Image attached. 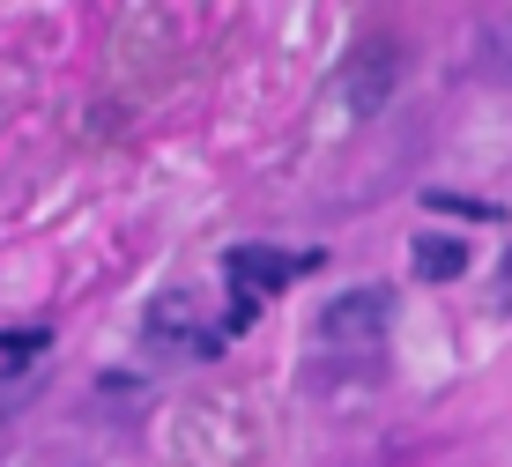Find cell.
<instances>
[{"label": "cell", "instance_id": "obj_1", "mask_svg": "<svg viewBox=\"0 0 512 467\" xmlns=\"http://www.w3.org/2000/svg\"><path fill=\"white\" fill-rule=\"evenodd\" d=\"M231 334L238 327H231V319H208L201 304H193V290H164L149 304V319H141V341H149L156 356H186V364H193V356H216Z\"/></svg>", "mask_w": 512, "mask_h": 467}, {"label": "cell", "instance_id": "obj_2", "mask_svg": "<svg viewBox=\"0 0 512 467\" xmlns=\"http://www.w3.org/2000/svg\"><path fill=\"white\" fill-rule=\"evenodd\" d=\"M394 290L386 282H364V290H342V297H327V312H320V341L327 349H342V356H364V349H379L386 334H394Z\"/></svg>", "mask_w": 512, "mask_h": 467}, {"label": "cell", "instance_id": "obj_3", "mask_svg": "<svg viewBox=\"0 0 512 467\" xmlns=\"http://www.w3.org/2000/svg\"><path fill=\"white\" fill-rule=\"evenodd\" d=\"M327 253H282V245H231V253H223V282H231V290H245V297H275V290H290L297 275H312V267H320Z\"/></svg>", "mask_w": 512, "mask_h": 467}, {"label": "cell", "instance_id": "obj_4", "mask_svg": "<svg viewBox=\"0 0 512 467\" xmlns=\"http://www.w3.org/2000/svg\"><path fill=\"white\" fill-rule=\"evenodd\" d=\"M386 89H394V52H386L379 38L349 60V75H342V97H349V112H379L386 104Z\"/></svg>", "mask_w": 512, "mask_h": 467}, {"label": "cell", "instance_id": "obj_5", "mask_svg": "<svg viewBox=\"0 0 512 467\" xmlns=\"http://www.w3.org/2000/svg\"><path fill=\"white\" fill-rule=\"evenodd\" d=\"M409 267H416V282H453V275H468V245L446 238V230H423L409 245Z\"/></svg>", "mask_w": 512, "mask_h": 467}, {"label": "cell", "instance_id": "obj_6", "mask_svg": "<svg viewBox=\"0 0 512 467\" xmlns=\"http://www.w3.org/2000/svg\"><path fill=\"white\" fill-rule=\"evenodd\" d=\"M0 341H8V349H0V364H23V356H38V349H45L52 334H45V327H30V334L15 327V334H0Z\"/></svg>", "mask_w": 512, "mask_h": 467}, {"label": "cell", "instance_id": "obj_7", "mask_svg": "<svg viewBox=\"0 0 512 467\" xmlns=\"http://www.w3.org/2000/svg\"><path fill=\"white\" fill-rule=\"evenodd\" d=\"M498 304L512 312V253H505V267H498Z\"/></svg>", "mask_w": 512, "mask_h": 467}]
</instances>
